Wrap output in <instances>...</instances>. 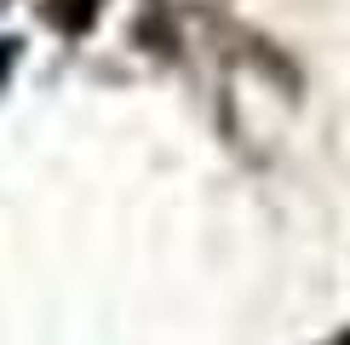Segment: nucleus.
I'll return each instance as SVG.
<instances>
[{"label":"nucleus","instance_id":"obj_2","mask_svg":"<svg viewBox=\"0 0 350 345\" xmlns=\"http://www.w3.org/2000/svg\"><path fill=\"white\" fill-rule=\"evenodd\" d=\"M18 47H23V40H0V86H6L12 64H18Z\"/></svg>","mask_w":350,"mask_h":345},{"label":"nucleus","instance_id":"obj_1","mask_svg":"<svg viewBox=\"0 0 350 345\" xmlns=\"http://www.w3.org/2000/svg\"><path fill=\"white\" fill-rule=\"evenodd\" d=\"M40 18H46L64 40H81V35H92V29H98L104 0H40Z\"/></svg>","mask_w":350,"mask_h":345},{"label":"nucleus","instance_id":"obj_3","mask_svg":"<svg viewBox=\"0 0 350 345\" xmlns=\"http://www.w3.org/2000/svg\"><path fill=\"white\" fill-rule=\"evenodd\" d=\"M327 345H350V334H339V340H327Z\"/></svg>","mask_w":350,"mask_h":345}]
</instances>
